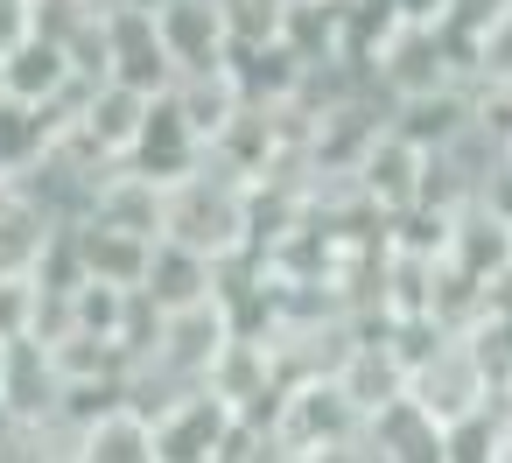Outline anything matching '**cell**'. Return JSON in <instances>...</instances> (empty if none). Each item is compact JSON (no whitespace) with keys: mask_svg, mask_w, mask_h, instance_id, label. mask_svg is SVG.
<instances>
[{"mask_svg":"<svg viewBox=\"0 0 512 463\" xmlns=\"http://www.w3.org/2000/svg\"><path fill=\"white\" fill-rule=\"evenodd\" d=\"M78 463H162V449H155V421L134 414V407L99 414V428H85V456H78Z\"/></svg>","mask_w":512,"mask_h":463,"instance_id":"cell-1","label":"cell"}]
</instances>
